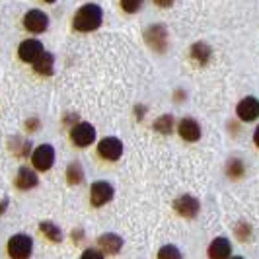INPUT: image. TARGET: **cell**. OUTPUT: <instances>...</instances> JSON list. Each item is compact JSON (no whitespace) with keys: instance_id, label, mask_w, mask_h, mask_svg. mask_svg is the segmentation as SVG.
<instances>
[{"instance_id":"obj_3","label":"cell","mask_w":259,"mask_h":259,"mask_svg":"<svg viewBox=\"0 0 259 259\" xmlns=\"http://www.w3.org/2000/svg\"><path fill=\"white\" fill-rule=\"evenodd\" d=\"M6 249L12 259H29L31 251H33V240L27 234H14L8 240Z\"/></svg>"},{"instance_id":"obj_12","label":"cell","mask_w":259,"mask_h":259,"mask_svg":"<svg viewBox=\"0 0 259 259\" xmlns=\"http://www.w3.org/2000/svg\"><path fill=\"white\" fill-rule=\"evenodd\" d=\"M207 255L208 259H230V255H232V244H230V240L224 238V236L214 238L208 244Z\"/></svg>"},{"instance_id":"obj_31","label":"cell","mask_w":259,"mask_h":259,"mask_svg":"<svg viewBox=\"0 0 259 259\" xmlns=\"http://www.w3.org/2000/svg\"><path fill=\"white\" fill-rule=\"evenodd\" d=\"M253 144L259 148V125L255 127V131H253Z\"/></svg>"},{"instance_id":"obj_25","label":"cell","mask_w":259,"mask_h":259,"mask_svg":"<svg viewBox=\"0 0 259 259\" xmlns=\"http://www.w3.org/2000/svg\"><path fill=\"white\" fill-rule=\"evenodd\" d=\"M80 259H104V253H102L100 249H96V247H88V249L80 255Z\"/></svg>"},{"instance_id":"obj_17","label":"cell","mask_w":259,"mask_h":259,"mask_svg":"<svg viewBox=\"0 0 259 259\" xmlns=\"http://www.w3.org/2000/svg\"><path fill=\"white\" fill-rule=\"evenodd\" d=\"M53 68H55V57H53V53L43 51L37 59L33 61V70H35L37 74H41V76H51Z\"/></svg>"},{"instance_id":"obj_9","label":"cell","mask_w":259,"mask_h":259,"mask_svg":"<svg viewBox=\"0 0 259 259\" xmlns=\"http://www.w3.org/2000/svg\"><path fill=\"white\" fill-rule=\"evenodd\" d=\"M174 208L180 217H185V219H195L201 210V203L199 199L193 197V195H182L174 201Z\"/></svg>"},{"instance_id":"obj_8","label":"cell","mask_w":259,"mask_h":259,"mask_svg":"<svg viewBox=\"0 0 259 259\" xmlns=\"http://www.w3.org/2000/svg\"><path fill=\"white\" fill-rule=\"evenodd\" d=\"M236 115L244 123H251L259 117V100L253 96H247L244 100H240L236 105Z\"/></svg>"},{"instance_id":"obj_15","label":"cell","mask_w":259,"mask_h":259,"mask_svg":"<svg viewBox=\"0 0 259 259\" xmlns=\"http://www.w3.org/2000/svg\"><path fill=\"white\" fill-rule=\"evenodd\" d=\"M98 246H100V249H102L104 253L117 255V253L123 249V238H121L119 234H113V232L102 234V236L98 238Z\"/></svg>"},{"instance_id":"obj_33","label":"cell","mask_w":259,"mask_h":259,"mask_svg":"<svg viewBox=\"0 0 259 259\" xmlns=\"http://www.w3.org/2000/svg\"><path fill=\"white\" fill-rule=\"evenodd\" d=\"M230 259H244L242 255H234V257H230Z\"/></svg>"},{"instance_id":"obj_2","label":"cell","mask_w":259,"mask_h":259,"mask_svg":"<svg viewBox=\"0 0 259 259\" xmlns=\"http://www.w3.org/2000/svg\"><path fill=\"white\" fill-rule=\"evenodd\" d=\"M168 29L164 24H154V26L144 29V41L150 49H154L156 53H166L168 51Z\"/></svg>"},{"instance_id":"obj_24","label":"cell","mask_w":259,"mask_h":259,"mask_svg":"<svg viewBox=\"0 0 259 259\" xmlns=\"http://www.w3.org/2000/svg\"><path fill=\"white\" fill-rule=\"evenodd\" d=\"M144 0H121V8L127 14H135L143 8Z\"/></svg>"},{"instance_id":"obj_19","label":"cell","mask_w":259,"mask_h":259,"mask_svg":"<svg viewBox=\"0 0 259 259\" xmlns=\"http://www.w3.org/2000/svg\"><path fill=\"white\" fill-rule=\"evenodd\" d=\"M244 174H246V164L240 158H230L226 162V176L230 180H240V178H244Z\"/></svg>"},{"instance_id":"obj_22","label":"cell","mask_w":259,"mask_h":259,"mask_svg":"<svg viewBox=\"0 0 259 259\" xmlns=\"http://www.w3.org/2000/svg\"><path fill=\"white\" fill-rule=\"evenodd\" d=\"M158 259H183V255L178 247L168 244V246H162L158 249Z\"/></svg>"},{"instance_id":"obj_4","label":"cell","mask_w":259,"mask_h":259,"mask_svg":"<svg viewBox=\"0 0 259 259\" xmlns=\"http://www.w3.org/2000/svg\"><path fill=\"white\" fill-rule=\"evenodd\" d=\"M31 164L37 171H49L55 164V148L51 144H39L31 152Z\"/></svg>"},{"instance_id":"obj_5","label":"cell","mask_w":259,"mask_h":259,"mask_svg":"<svg viewBox=\"0 0 259 259\" xmlns=\"http://www.w3.org/2000/svg\"><path fill=\"white\" fill-rule=\"evenodd\" d=\"M70 141L76 144L78 148H88L96 141V127L90 123H76L70 129Z\"/></svg>"},{"instance_id":"obj_18","label":"cell","mask_w":259,"mask_h":259,"mask_svg":"<svg viewBox=\"0 0 259 259\" xmlns=\"http://www.w3.org/2000/svg\"><path fill=\"white\" fill-rule=\"evenodd\" d=\"M39 230H41L43 236H45L49 242H53V244H61V242H63V230H61L55 222L43 221L39 224Z\"/></svg>"},{"instance_id":"obj_7","label":"cell","mask_w":259,"mask_h":259,"mask_svg":"<svg viewBox=\"0 0 259 259\" xmlns=\"http://www.w3.org/2000/svg\"><path fill=\"white\" fill-rule=\"evenodd\" d=\"M98 156L107 162H117L123 156V143L117 137H105L98 143Z\"/></svg>"},{"instance_id":"obj_11","label":"cell","mask_w":259,"mask_h":259,"mask_svg":"<svg viewBox=\"0 0 259 259\" xmlns=\"http://www.w3.org/2000/svg\"><path fill=\"white\" fill-rule=\"evenodd\" d=\"M43 51H45V49H43V43H41V41H37V39H26V41H22L20 47H18V57H20V61L33 65V61H35Z\"/></svg>"},{"instance_id":"obj_1","label":"cell","mask_w":259,"mask_h":259,"mask_svg":"<svg viewBox=\"0 0 259 259\" xmlns=\"http://www.w3.org/2000/svg\"><path fill=\"white\" fill-rule=\"evenodd\" d=\"M102 22H104V10L98 4L88 2V4L80 6L78 12L74 14L72 27L80 33H88V31H96L98 27L102 26Z\"/></svg>"},{"instance_id":"obj_34","label":"cell","mask_w":259,"mask_h":259,"mask_svg":"<svg viewBox=\"0 0 259 259\" xmlns=\"http://www.w3.org/2000/svg\"><path fill=\"white\" fill-rule=\"evenodd\" d=\"M43 2H49V4H53V2H57V0H43Z\"/></svg>"},{"instance_id":"obj_29","label":"cell","mask_w":259,"mask_h":259,"mask_svg":"<svg viewBox=\"0 0 259 259\" xmlns=\"http://www.w3.org/2000/svg\"><path fill=\"white\" fill-rule=\"evenodd\" d=\"M27 131H35V129H39V121L37 119H29V121H27Z\"/></svg>"},{"instance_id":"obj_13","label":"cell","mask_w":259,"mask_h":259,"mask_svg":"<svg viewBox=\"0 0 259 259\" xmlns=\"http://www.w3.org/2000/svg\"><path fill=\"white\" fill-rule=\"evenodd\" d=\"M39 178L35 174V169L29 168V166H22L16 174V180H14V185L20 189V191H29L33 187H37Z\"/></svg>"},{"instance_id":"obj_16","label":"cell","mask_w":259,"mask_h":259,"mask_svg":"<svg viewBox=\"0 0 259 259\" xmlns=\"http://www.w3.org/2000/svg\"><path fill=\"white\" fill-rule=\"evenodd\" d=\"M189 57L193 59V63H197V65H207L208 61H210V57H212V49L205 41H197L189 49Z\"/></svg>"},{"instance_id":"obj_6","label":"cell","mask_w":259,"mask_h":259,"mask_svg":"<svg viewBox=\"0 0 259 259\" xmlns=\"http://www.w3.org/2000/svg\"><path fill=\"white\" fill-rule=\"evenodd\" d=\"M115 197V189L109 182H94L90 187V203L94 207H104Z\"/></svg>"},{"instance_id":"obj_30","label":"cell","mask_w":259,"mask_h":259,"mask_svg":"<svg viewBox=\"0 0 259 259\" xmlns=\"http://www.w3.org/2000/svg\"><path fill=\"white\" fill-rule=\"evenodd\" d=\"M65 123H66V125H70V123H78V115H76V113H72V115L68 113V115L65 117Z\"/></svg>"},{"instance_id":"obj_27","label":"cell","mask_w":259,"mask_h":259,"mask_svg":"<svg viewBox=\"0 0 259 259\" xmlns=\"http://www.w3.org/2000/svg\"><path fill=\"white\" fill-rule=\"evenodd\" d=\"M82 240H84V232H82V228H74V230H72V242L80 244Z\"/></svg>"},{"instance_id":"obj_26","label":"cell","mask_w":259,"mask_h":259,"mask_svg":"<svg viewBox=\"0 0 259 259\" xmlns=\"http://www.w3.org/2000/svg\"><path fill=\"white\" fill-rule=\"evenodd\" d=\"M144 115H146V107L144 105H135V117H137V121H143Z\"/></svg>"},{"instance_id":"obj_23","label":"cell","mask_w":259,"mask_h":259,"mask_svg":"<svg viewBox=\"0 0 259 259\" xmlns=\"http://www.w3.org/2000/svg\"><path fill=\"white\" fill-rule=\"evenodd\" d=\"M234 232H236V238L240 240V242H247L249 238H251V226L247 224V222H238L236 224V228H234Z\"/></svg>"},{"instance_id":"obj_21","label":"cell","mask_w":259,"mask_h":259,"mask_svg":"<svg viewBox=\"0 0 259 259\" xmlns=\"http://www.w3.org/2000/svg\"><path fill=\"white\" fill-rule=\"evenodd\" d=\"M154 131L160 135H169L174 131V115H160L154 123Z\"/></svg>"},{"instance_id":"obj_10","label":"cell","mask_w":259,"mask_h":259,"mask_svg":"<svg viewBox=\"0 0 259 259\" xmlns=\"http://www.w3.org/2000/svg\"><path fill=\"white\" fill-rule=\"evenodd\" d=\"M24 27L31 33H43L47 31L49 27V16L41 10H29V12L24 16Z\"/></svg>"},{"instance_id":"obj_14","label":"cell","mask_w":259,"mask_h":259,"mask_svg":"<svg viewBox=\"0 0 259 259\" xmlns=\"http://www.w3.org/2000/svg\"><path fill=\"white\" fill-rule=\"evenodd\" d=\"M178 133L183 141L187 143H197L201 139V125L195 121L193 117H183L178 125Z\"/></svg>"},{"instance_id":"obj_32","label":"cell","mask_w":259,"mask_h":259,"mask_svg":"<svg viewBox=\"0 0 259 259\" xmlns=\"http://www.w3.org/2000/svg\"><path fill=\"white\" fill-rule=\"evenodd\" d=\"M6 207H8V199H4V201L0 203V214H2L4 210H6Z\"/></svg>"},{"instance_id":"obj_20","label":"cell","mask_w":259,"mask_h":259,"mask_svg":"<svg viewBox=\"0 0 259 259\" xmlns=\"http://www.w3.org/2000/svg\"><path fill=\"white\" fill-rule=\"evenodd\" d=\"M66 182L70 183V185H80V183L84 182V169H82L80 162L68 164V168H66Z\"/></svg>"},{"instance_id":"obj_28","label":"cell","mask_w":259,"mask_h":259,"mask_svg":"<svg viewBox=\"0 0 259 259\" xmlns=\"http://www.w3.org/2000/svg\"><path fill=\"white\" fill-rule=\"evenodd\" d=\"M156 6H160V8H169L171 4H174V0H154Z\"/></svg>"}]
</instances>
